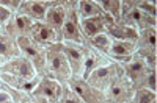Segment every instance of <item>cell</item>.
<instances>
[{
  "label": "cell",
  "mask_w": 157,
  "mask_h": 103,
  "mask_svg": "<svg viewBox=\"0 0 157 103\" xmlns=\"http://www.w3.org/2000/svg\"><path fill=\"white\" fill-rule=\"evenodd\" d=\"M44 76H50L61 84H68L71 80L72 72L69 69V64L64 56L63 42H57L46 48V73Z\"/></svg>",
  "instance_id": "1"
},
{
  "label": "cell",
  "mask_w": 157,
  "mask_h": 103,
  "mask_svg": "<svg viewBox=\"0 0 157 103\" xmlns=\"http://www.w3.org/2000/svg\"><path fill=\"white\" fill-rule=\"evenodd\" d=\"M78 0H66V19L61 27V41L72 44H86V39L80 30V17L77 14Z\"/></svg>",
  "instance_id": "2"
},
{
  "label": "cell",
  "mask_w": 157,
  "mask_h": 103,
  "mask_svg": "<svg viewBox=\"0 0 157 103\" xmlns=\"http://www.w3.org/2000/svg\"><path fill=\"white\" fill-rule=\"evenodd\" d=\"M104 94H105L107 103H126V101L134 98L135 87L126 76L123 66H121L120 72H118V75L115 76V80L112 81V84L107 87V91Z\"/></svg>",
  "instance_id": "3"
},
{
  "label": "cell",
  "mask_w": 157,
  "mask_h": 103,
  "mask_svg": "<svg viewBox=\"0 0 157 103\" xmlns=\"http://www.w3.org/2000/svg\"><path fill=\"white\" fill-rule=\"evenodd\" d=\"M17 45L21 50V55L25 56L36 69L39 76H44L46 73V48L38 45L30 36L17 37Z\"/></svg>",
  "instance_id": "4"
},
{
  "label": "cell",
  "mask_w": 157,
  "mask_h": 103,
  "mask_svg": "<svg viewBox=\"0 0 157 103\" xmlns=\"http://www.w3.org/2000/svg\"><path fill=\"white\" fill-rule=\"evenodd\" d=\"M0 73H8L13 76H19V78H25V80H33L38 78V72L33 67V64L22 55L13 58L6 62H3L0 66Z\"/></svg>",
  "instance_id": "5"
},
{
  "label": "cell",
  "mask_w": 157,
  "mask_h": 103,
  "mask_svg": "<svg viewBox=\"0 0 157 103\" xmlns=\"http://www.w3.org/2000/svg\"><path fill=\"white\" fill-rule=\"evenodd\" d=\"M68 86L82 98L83 103H105V94L93 87L82 76H71Z\"/></svg>",
  "instance_id": "6"
},
{
  "label": "cell",
  "mask_w": 157,
  "mask_h": 103,
  "mask_svg": "<svg viewBox=\"0 0 157 103\" xmlns=\"http://www.w3.org/2000/svg\"><path fill=\"white\" fill-rule=\"evenodd\" d=\"M120 69H121V64L110 61L107 64H104V66H101L99 69H96L86 78V81L93 87L99 89V91H102V92H105L107 87L115 80V76L118 75V72H120Z\"/></svg>",
  "instance_id": "7"
},
{
  "label": "cell",
  "mask_w": 157,
  "mask_h": 103,
  "mask_svg": "<svg viewBox=\"0 0 157 103\" xmlns=\"http://www.w3.org/2000/svg\"><path fill=\"white\" fill-rule=\"evenodd\" d=\"M64 56L69 64V69L72 76H82L83 62L86 55V44H72V42H63Z\"/></svg>",
  "instance_id": "8"
},
{
  "label": "cell",
  "mask_w": 157,
  "mask_h": 103,
  "mask_svg": "<svg viewBox=\"0 0 157 103\" xmlns=\"http://www.w3.org/2000/svg\"><path fill=\"white\" fill-rule=\"evenodd\" d=\"M63 87H64V84H61L60 81H57L54 78H50V76H39V81H38L36 87L33 89L32 95L43 97V98L49 100L50 103H60Z\"/></svg>",
  "instance_id": "9"
},
{
  "label": "cell",
  "mask_w": 157,
  "mask_h": 103,
  "mask_svg": "<svg viewBox=\"0 0 157 103\" xmlns=\"http://www.w3.org/2000/svg\"><path fill=\"white\" fill-rule=\"evenodd\" d=\"M33 20L27 16L21 14V12H14L11 16V19L3 25V33L11 36V37H24V36H29L32 28H33Z\"/></svg>",
  "instance_id": "10"
},
{
  "label": "cell",
  "mask_w": 157,
  "mask_h": 103,
  "mask_svg": "<svg viewBox=\"0 0 157 103\" xmlns=\"http://www.w3.org/2000/svg\"><path fill=\"white\" fill-rule=\"evenodd\" d=\"M29 36L32 37V39L38 45H41L44 48L54 45L57 42H63L61 41V36L54 28H50L46 22H35L33 23V28H32V31H30Z\"/></svg>",
  "instance_id": "11"
},
{
  "label": "cell",
  "mask_w": 157,
  "mask_h": 103,
  "mask_svg": "<svg viewBox=\"0 0 157 103\" xmlns=\"http://www.w3.org/2000/svg\"><path fill=\"white\" fill-rule=\"evenodd\" d=\"M47 3L49 9L43 22H46L50 28H54L61 36V27L66 19V0H47Z\"/></svg>",
  "instance_id": "12"
},
{
  "label": "cell",
  "mask_w": 157,
  "mask_h": 103,
  "mask_svg": "<svg viewBox=\"0 0 157 103\" xmlns=\"http://www.w3.org/2000/svg\"><path fill=\"white\" fill-rule=\"evenodd\" d=\"M137 55V42H130V41H115L112 44L109 58L113 62L118 64H124L129 59H132Z\"/></svg>",
  "instance_id": "13"
},
{
  "label": "cell",
  "mask_w": 157,
  "mask_h": 103,
  "mask_svg": "<svg viewBox=\"0 0 157 103\" xmlns=\"http://www.w3.org/2000/svg\"><path fill=\"white\" fill-rule=\"evenodd\" d=\"M47 9H49L47 0H21V6L17 12L30 17L33 22H43Z\"/></svg>",
  "instance_id": "14"
},
{
  "label": "cell",
  "mask_w": 157,
  "mask_h": 103,
  "mask_svg": "<svg viewBox=\"0 0 157 103\" xmlns=\"http://www.w3.org/2000/svg\"><path fill=\"white\" fill-rule=\"evenodd\" d=\"M112 59L105 55L99 53L98 50L91 48L90 45H86V55H85V62H83V70H82V78H88L96 69H99L104 64L110 62Z\"/></svg>",
  "instance_id": "15"
},
{
  "label": "cell",
  "mask_w": 157,
  "mask_h": 103,
  "mask_svg": "<svg viewBox=\"0 0 157 103\" xmlns=\"http://www.w3.org/2000/svg\"><path fill=\"white\" fill-rule=\"evenodd\" d=\"M109 20L110 17H107L105 14L99 17H91V19H80V30L85 36V39L88 41L101 33H105V27Z\"/></svg>",
  "instance_id": "16"
},
{
  "label": "cell",
  "mask_w": 157,
  "mask_h": 103,
  "mask_svg": "<svg viewBox=\"0 0 157 103\" xmlns=\"http://www.w3.org/2000/svg\"><path fill=\"white\" fill-rule=\"evenodd\" d=\"M0 78H2L3 84H6L13 89H17V91L27 92V94L33 92V89L36 87V84L39 81V76L38 78H33V80H25V78H19V76L8 75V73H0Z\"/></svg>",
  "instance_id": "17"
},
{
  "label": "cell",
  "mask_w": 157,
  "mask_h": 103,
  "mask_svg": "<svg viewBox=\"0 0 157 103\" xmlns=\"http://www.w3.org/2000/svg\"><path fill=\"white\" fill-rule=\"evenodd\" d=\"M19 55H21V50H19L16 37H11L5 33L0 34V59L6 62Z\"/></svg>",
  "instance_id": "18"
},
{
  "label": "cell",
  "mask_w": 157,
  "mask_h": 103,
  "mask_svg": "<svg viewBox=\"0 0 157 103\" xmlns=\"http://www.w3.org/2000/svg\"><path fill=\"white\" fill-rule=\"evenodd\" d=\"M77 14L80 19H91L104 16V12L98 3V0H78L77 2Z\"/></svg>",
  "instance_id": "19"
},
{
  "label": "cell",
  "mask_w": 157,
  "mask_h": 103,
  "mask_svg": "<svg viewBox=\"0 0 157 103\" xmlns=\"http://www.w3.org/2000/svg\"><path fill=\"white\" fill-rule=\"evenodd\" d=\"M112 44H113V39H112V36L107 34V33H101V34H98V36H94V37H91V39L86 41V45L98 50L99 53L105 55V56H109V53H110Z\"/></svg>",
  "instance_id": "20"
},
{
  "label": "cell",
  "mask_w": 157,
  "mask_h": 103,
  "mask_svg": "<svg viewBox=\"0 0 157 103\" xmlns=\"http://www.w3.org/2000/svg\"><path fill=\"white\" fill-rule=\"evenodd\" d=\"M102 12L112 20H120L123 12V2L121 0H98Z\"/></svg>",
  "instance_id": "21"
},
{
  "label": "cell",
  "mask_w": 157,
  "mask_h": 103,
  "mask_svg": "<svg viewBox=\"0 0 157 103\" xmlns=\"http://www.w3.org/2000/svg\"><path fill=\"white\" fill-rule=\"evenodd\" d=\"M135 103H157V92L149 89H137L134 95Z\"/></svg>",
  "instance_id": "22"
},
{
  "label": "cell",
  "mask_w": 157,
  "mask_h": 103,
  "mask_svg": "<svg viewBox=\"0 0 157 103\" xmlns=\"http://www.w3.org/2000/svg\"><path fill=\"white\" fill-rule=\"evenodd\" d=\"M60 103H83V101H82V98L78 97L68 84H64L63 94H61V98H60Z\"/></svg>",
  "instance_id": "23"
},
{
  "label": "cell",
  "mask_w": 157,
  "mask_h": 103,
  "mask_svg": "<svg viewBox=\"0 0 157 103\" xmlns=\"http://www.w3.org/2000/svg\"><path fill=\"white\" fill-rule=\"evenodd\" d=\"M0 5L3 8H6L10 12H17L19 11V6H21V0H0Z\"/></svg>",
  "instance_id": "24"
},
{
  "label": "cell",
  "mask_w": 157,
  "mask_h": 103,
  "mask_svg": "<svg viewBox=\"0 0 157 103\" xmlns=\"http://www.w3.org/2000/svg\"><path fill=\"white\" fill-rule=\"evenodd\" d=\"M0 103H13V97L5 89L3 83H2V86H0Z\"/></svg>",
  "instance_id": "25"
},
{
  "label": "cell",
  "mask_w": 157,
  "mask_h": 103,
  "mask_svg": "<svg viewBox=\"0 0 157 103\" xmlns=\"http://www.w3.org/2000/svg\"><path fill=\"white\" fill-rule=\"evenodd\" d=\"M11 16H13V12H10L6 8H3L2 5H0V23L5 25V23L11 19Z\"/></svg>",
  "instance_id": "26"
},
{
  "label": "cell",
  "mask_w": 157,
  "mask_h": 103,
  "mask_svg": "<svg viewBox=\"0 0 157 103\" xmlns=\"http://www.w3.org/2000/svg\"><path fill=\"white\" fill-rule=\"evenodd\" d=\"M32 101L33 103H50L49 100H46L43 97H38V95H32Z\"/></svg>",
  "instance_id": "27"
},
{
  "label": "cell",
  "mask_w": 157,
  "mask_h": 103,
  "mask_svg": "<svg viewBox=\"0 0 157 103\" xmlns=\"http://www.w3.org/2000/svg\"><path fill=\"white\" fill-rule=\"evenodd\" d=\"M2 33H3V25L0 23V34H2Z\"/></svg>",
  "instance_id": "28"
},
{
  "label": "cell",
  "mask_w": 157,
  "mask_h": 103,
  "mask_svg": "<svg viewBox=\"0 0 157 103\" xmlns=\"http://www.w3.org/2000/svg\"><path fill=\"white\" fill-rule=\"evenodd\" d=\"M126 103H135V101H134V98H132V100H129V101H126Z\"/></svg>",
  "instance_id": "29"
},
{
  "label": "cell",
  "mask_w": 157,
  "mask_h": 103,
  "mask_svg": "<svg viewBox=\"0 0 157 103\" xmlns=\"http://www.w3.org/2000/svg\"><path fill=\"white\" fill-rule=\"evenodd\" d=\"M2 64H3V61H2V59H0V66H2Z\"/></svg>",
  "instance_id": "30"
},
{
  "label": "cell",
  "mask_w": 157,
  "mask_h": 103,
  "mask_svg": "<svg viewBox=\"0 0 157 103\" xmlns=\"http://www.w3.org/2000/svg\"><path fill=\"white\" fill-rule=\"evenodd\" d=\"M0 86H2V78H0Z\"/></svg>",
  "instance_id": "31"
},
{
  "label": "cell",
  "mask_w": 157,
  "mask_h": 103,
  "mask_svg": "<svg viewBox=\"0 0 157 103\" xmlns=\"http://www.w3.org/2000/svg\"><path fill=\"white\" fill-rule=\"evenodd\" d=\"M105 103H107V101H105Z\"/></svg>",
  "instance_id": "32"
}]
</instances>
